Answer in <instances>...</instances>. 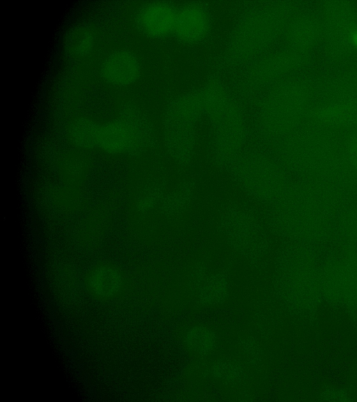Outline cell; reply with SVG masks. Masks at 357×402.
<instances>
[{
	"label": "cell",
	"mask_w": 357,
	"mask_h": 402,
	"mask_svg": "<svg viewBox=\"0 0 357 402\" xmlns=\"http://www.w3.org/2000/svg\"><path fill=\"white\" fill-rule=\"evenodd\" d=\"M139 66L135 57L129 52L120 51L105 60L102 73L108 81L115 84H128L136 77Z\"/></svg>",
	"instance_id": "6da1fadb"
},
{
	"label": "cell",
	"mask_w": 357,
	"mask_h": 402,
	"mask_svg": "<svg viewBox=\"0 0 357 402\" xmlns=\"http://www.w3.org/2000/svg\"><path fill=\"white\" fill-rule=\"evenodd\" d=\"M89 290L96 297L108 299L118 295L123 288V279L119 271L107 266L95 269L88 278Z\"/></svg>",
	"instance_id": "7a4b0ae2"
},
{
	"label": "cell",
	"mask_w": 357,
	"mask_h": 402,
	"mask_svg": "<svg viewBox=\"0 0 357 402\" xmlns=\"http://www.w3.org/2000/svg\"><path fill=\"white\" fill-rule=\"evenodd\" d=\"M351 38L354 44L357 47V30L353 34Z\"/></svg>",
	"instance_id": "3957f363"
}]
</instances>
